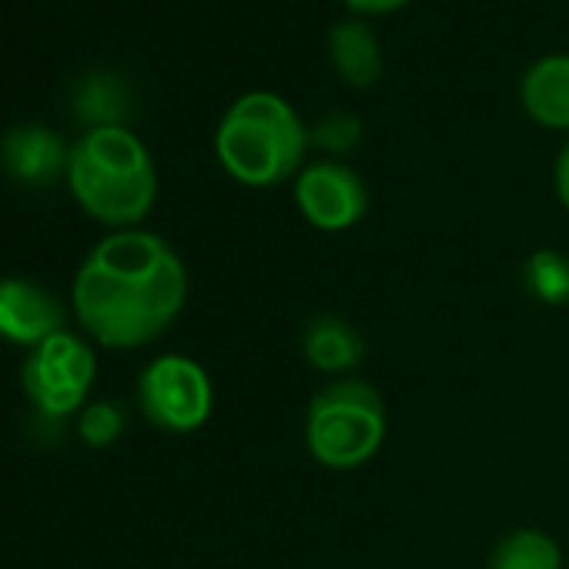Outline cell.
<instances>
[{
    "instance_id": "4fadbf2b",
    "label": "cell",
    "mask_w": 569,
    "mask_h": 569,
    "mask_svg": "<svg viewBox=\"0 0 569 569\" xmlns=\"http://www.w3.org/2000/svg\"><path fill=\"white\" fill-rule=\"evenodd\" d=\"M486 569H562V549L549 532L522 526L492 546Z\"/></svg>"
},
{
    "instance_id": "52a82bcc",
    "label": "cell",
    "mask_w": 569,
    "mask_h": 569,
    "mask_svg": "<svg viewBox=\"0 0 569 569\" xmlns=\"http://www.w3.org/2000/svg\"><path fill=\"white\" fill-rule=\"evenodd\" d=\"M296 204L319 231H349L369 211V188L346 161L326 158L306 164L296 178Z\"/></svg>"
},
{
    "instance_id": "7a4b0ae2",
    "label": "cell",
    "mask_w": 569,
    "mask_h": 569,
    "mask_svg": "<svg viewBox=\"0 0 569 569\" xmlns=\"http://www.w3.org/2000/svg\"><path fill=\"white\" fill-rule=\"evenodd\" d=\"M68 181L81 208L118 231L141 224L158 198L151 154L128 128H91L71 148Z\"/></svg>"
},
{
    "instance_id": "5b68a950",
    "label": "cell",
    "mask_w": 569,
    "mask_h": 569,
    "mask_svg": "<svg viewBox=\"0 0 569 569\" xmlns=\"http://www.w3.org/2000/svg\"><path fill=\"white\" fill-rule=\"evenodd\" d=\"M138 406L154 429L188 436L211 419L214 386L194 359L158 356L138 379Z\"/></svg>"
},
{
    "instance_id": "ac0fdd59",
    "label": "cell",
    "mask_w": 569,
    "mask_h": 569,
    "mask_svg": "<svg viewBox=\"0 0 569 569\" xmlns=\"http://www.w3.org/2000/svg\"><path fill=\"white\" fill-rule=\"evenodd\" d=\"M552 184H556V198H559V204L569 211V141L562 144V151H559V158H556Z\"/></svg>"
},
{
    "instance_id": "2e32d148",
    "label": "cell",
    "mask_w": 569,
    "mask_h": 569,
    "mask_svg": "<svg viewBox=\"0 0 569 569\" xmlns=\"http://www.w3.org/2000/svg\"><path fill=\"white\" fill-rule=\"evenodd\" d=\"M124 426H128V416H124V409L118 402H91L81 412V419H78L81 439L88 446H98V449L118 442L121 432H124Z\"/></svg>"
},
{
    "instance_id": "5bb4252c",
    "label": "cell",
    "mask_w": 569,
    "mask_h": 569,
    "mask_svg": "<svg viewBox=\"0 0 569 569\" xmlns=\"http://www.w3.org/2000/svg\"><path fill=\"white\" fill-rule=\"evenodd\" d=\"M74 108L94 128H124L121 118L128 114V88L114 74H91L78 84Z\"/></svg>"
},
{
    "instance_id": "9a60e30c",
    "label": "cell",
    "mask_w": 569,
    "mask_h": 569,
    "mask_svg": "<svg viewBox=\"0 0 569 569\" xmlns=\"http://www.w3.org/2000/svg\"><path fill=\"white\" fill-rule=\"evenodd\" d=\"M522 289L539 306H569V254L556 248H539L522 264Z\"/></svg>"
},
{
    "instance_id": "277c9868",
    "label": "cell",
    "mask_w": 569,
    "mask_h": 569,
    "mask_svg": "<svg viewBox=\"0 0 569 569\" xmlns=\"http://www.w3.org/2000/svg\"><path fill=\"white\" fill-rule=\"evenodd\" d=\"M386 432V399L359 376L326 382L306 409V449L319 466L336 472H352L372 462Z\"/></svg>"
},
{
    "instance_id": "d6986e66",
    "label": "cell",
    "mask_w": 569,
    "mask_h": 569,
    "mask_svg": "<svg viewBox=\"0 0 569 569\" xmlns=\"http://www.w3.org/2000/svg\"><path fill=\"white\" fill-rule=\"evenodd\" d=\"M346 4L359 14H389V11H399L409 0H346Z\"/></svg>"
},
{
    "instance_id": "7c38bea8",
    "label": "cell",
    "mask_w": 569,
    "mask_h": 569,
    "mask_svg": "<svg viewBox=\"0 0 569 569\" xmlns=\"http://www.w3.org/2000/svg\"><path fill=\"white\" fill-rule=\"evenodd\" d=\"M329 58L352 88H372L382 78V48L369 24L349 18L329 31Z\"/></svg>"
},
{
    "instance_id": "6da1fadb",
    "label": "cell",
    "mask_w": 569,
    "mask_h": 569,
    "mask_svg": "<svg viewBox=\"0 0 569 569\" xmlns=\"http://www.w3.org/2000/svg\"><path fill=\"white\" fill-rule=\"evenodd\" d=\"M188 299V271L154 231H114L91 248L74 278L78 322L108 349L158 342Z\"/></svg>"
},
{
    "instance_id": "30bf717a",
    "label": "cell",
    "mask_w": 569,
    "mask_h": 569,
    "mask_svg": "<svg viewBox=\"0 0 569 569\" xmlns=\"http://www.w3.org/2000/svg\"><path fill=\"white\" fill-rule=\"evenodd\" d=\"M302 356L316 372L342 379L362 366L366 339L349 319L322 312V316H312L302 329Z\"/></svg>"
},
{
    "instance_id": "e0dca14e",
    "label": "cell",
    "mask_w": 569,
    "mask_h": 569,
    "mask_svg": "<svg viewBox=\"0 0 569 569\" xmlns=\"http://www.w3.org/2000/svg\"><path fill=\"white\" fill-rule=\"evenodd\" d=\"M359 134H362V124L359 118L352 114H329L319 121L316 131H309V144H319L332 154H346L359 144Z\"/></svg>"
},
{
    "instance_id": "8992f818",
    "label": "cell",
    "mask_w": 569,
    "mask_h": 569,
    "mask_svg": "<svg viewBox=\"0 0 569 569\" xmlns=\"http://www.w3.org/2000/svg\"><path fill=\"white\" fill-rule=\"evenodd\" d=\"M98 359L71 332H58L48 342L34 346L24 362V392L31 402L54 419L78 412L94 386Z\"/></svg>"
},
{
    "instance_id": "ba28073f",
    "label": "cell",
    "mask_w": 569,
    "mask_h": 569,
    "mask_svg": "<svg viewBox=\"0 0 569 569\" xmlns=\"http://www.w3.org/2000/svg\"><path fill=\"white\" fill-rule=\"evenodd\" d=\"M64 332V306L31 278H0V336L18 346H41Z\"/></svg>"
},
{
    "instance_id": "3957f363",
    "label": "cell",
    "mask_w": 569,
    "mask_h": 569,
    "mask_svg": "<svg viewBox=\"0 0 569 569\" xmlns=\"http://www.w3.org/2000/svg\"><path fill=\"white\" fill-rule=\"evenodd\" d=\"M214 151L238 184L271 188L299 174L309 151V128L281 94L248 91L224 111Z\"/></svg>"
},
{
    "instance_id": "8fae6325",
    "label": "cell",
    "mask_w": 569,
    "mask_h": 569,
    "mask_svg": "<svg viewBox=\"0 0 569 569\" xmlns=\"http://www.w3.org/2000/svg\"><path fill=\"white\" fill-rule=\"evenodd\" d=\"M519 101L536 124L569 131V54L536 61L519 81Z\"/></svg>"
},
{
    "instance_id": "9c48e42d",
    "label": "cell",
    "mask_w": 569,
    "mask_h": 569,
    "mask_svg": "<svg viewBox=\"0 0 569 569\" xmlns=\"http://www.w3.org/2000/svg\"><path fill=\"white\" fill-rule=\"evenodd\" d=\"M68 158L64 141L41 124L11 128L0 141V164L21 184H51L68 168Z\"/></svg>"
}]
</instances>
